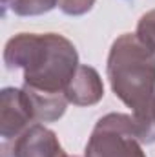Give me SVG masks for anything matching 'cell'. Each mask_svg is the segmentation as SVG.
Listing matches in <instances>:
<instances>
[{"label": "cell", "instance_id": "5", "mask_svg": "<svg viewBox=\"0 0 155 157\" xmlns=\"http://www.w3.org/2000/svg\"><path fill=\"white\" fill-rule=\"evenodd\" d=\"M11 157H75L68 155L53 130L44 124H33L13 144Z\"/></svg>", "mask_w": 155, "mask_h": 157}, {"label": "cell", "instance_id": "2", "mask_svg": "<svg viewBox=\"0 0 155 157\" xmlns=\"http://www.w3.org/2000/svg\"><path fill=\"white\" fill-rule=\"evenodd\" d=\"M106 73L117 97L142 115L155 97V51L144 46L137 35L124 33L112 44Z\"/></svg>", "mask_w": 155, "mask_h": 157}, {"label": "cell", "instance_id": "7", "mask_svg": "<svg viewBox=\"0 0 155 157\" xmlns=\"http://www.w3.org/2000/svg\"><path fill=\"white\" fill-rule=\"evenodd\" d=\"M59 6V0H11L6 7H9L18 17H39L49 13Z\"/></svg>", "mask_w": 155, "mask_h": 157}, {"label": "cell", "instance_id": "11", "mask_svg": "<svg viewBox=\"0 0 155 157\" xmlns=\"http://www.w3.org/2000/svg\"><path fill=\"white\" fill-rule=\"evenodd\" d=\"M9 2H11V0H2V4H4V7H6V6H7Z\"/></svg>", "mask_w": 155, "mask_h": 157}, {"label": "cell", "instance_id": "3", "mask_svg": "<svg viewBox=\"0 0 155 157\" xmlns=\"http://www.w3.org/2000/svg\"><path fill=\"white\" fill-rule=\"evenodd\" d=\"M84 157H146L133 115L108 113L99 119Z\"/></svg>", "mask_w": 155, "mask_h": 157}, {"label": "cell", "instance_id": "4", "mask_svg": "<svg viewBox=\"0 0 155 157\" xmlns=\"http://www.w3.org/2000/svg\"><path fill=\"white\" fill-rule=\"evenodd\" d=\"M33 124L37 119L31 101L24 88H4L0 91V137L2 157H11L15 141Z\"/></svg>", "mask_w": 155, "mask_h": 157}, {"label": "cell", "instance_id": "9", "mask_svg": "<svg viewBox=\"0 0 155 157\" xmlns=\"http://www.w3.org/2000/svg\"><path fill=\"white\" fill-rule=\"evenodd\" d=\"M139 40L148 46L152 51H155V9L144 13L141 20L137 22V33Z\"/></svg>", "mask_w": 155, "mask_h": 157}, {"label": "cell", "instance_id": "6", "mask_svg": "<svg viewBox=\"0 0 155 157\" xmlns=\"http://www.w3.org/2000/svg\"><path fill=\"white\" fill-rule=\"evenodd\" d=\"M64 93L75 106H93L104 97V84L95 68L80 64Z\"/></svg>", "mask_w": 155, "mask_h": 157}, {"label": "cell", "instance_id": "8", "mask_svg": "<svg viewBox=\"0 0 155 157\" xmlns=\"http://www.w3.org/2000/svg\"><path fill=\"white\" fill-rule=\"evenodd\" d=\"M135 124H137V132H139V139L142 144H152L155 143V97L150 104V108L142 113V115H133Z\"/></svg>", "mask_w": 155, "mask_h": 157}, {"label": "cell", "instance_id": "1", "mask_svg": "<svg viewBox=\"0 0 155 157\" xmlns=\"http://www.w3.org/2000/svg\"><path fill=\"white\" fill-rule=\"evenodd\" d=\"M7 70H20L24 86L40 93L66 95L78 70V53L71 40L59 33H18L4 48Z\"/></svg>", "mask_w": 155, "mask_h": 157}, {"label": "cell", "instance_id": "10", "mask_svg": "<svg viewBox=\"0 0 155 157\" xmlns=\"http://www.w3.org/2000/svg\"><path fill=\"white\" fill-rule=\"evenodd\" d=\"M93 6H95V0H59L60 11L70 15V17L86 15L88 11H91Z\"/></svg>", "mask_w": 155, "mask_h": 157}]
</instances>
